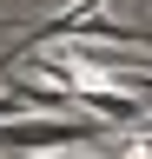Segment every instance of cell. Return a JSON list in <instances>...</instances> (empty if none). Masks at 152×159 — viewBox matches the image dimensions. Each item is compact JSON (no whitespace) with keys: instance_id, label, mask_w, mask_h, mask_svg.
Here are the masks:
<instances>
[{"instance_id":"7a4b0ae2","label":"cell","mask_w":152,"mask_h":159,"mask_svg":"<svg viewBox=\"0 0 152 159\" xmlns=\"http://www.w3.org/2000/svg\"><path fill=\"white\" fill-rule=\"evenodd\" d=\"M73 40H99V47H152V27H126V20H106V7H86Z\"/></svg>"},{"instance_id":"6da1fadb","label":"cell","mask_w":152,"mask_h":159,"mask_svg":"<svg viewBox=\"0 0 152 159\" xmlns=\"http://www.w3.org/2000/svg\"><path fill=\"white\" fill-rule=\"evenodd\" d=\"M93 139V119H0V152H73Z\"/></svg>"},{"instance_id":"3957f363","label":"cell","mask_w":152,"mask_h":159,"mask_svg":"<svg viewBox=\"0 0 152 159\" xmlns=\"http://www.w3.org/2000/svg\"><path fill=\"white\" fill-rule=\"evenodd\" d=\"M139 66H152V53H139Z\"/></svg>"}]
</instances>
